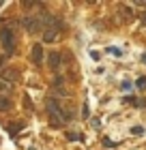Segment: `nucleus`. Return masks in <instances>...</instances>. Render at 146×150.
<instances>
[{
  "label": "nucleus",
  "instance_id": "f257e3e1",
  "mask_svg": "<svg viewBox=\"0 0 146 150\" xmlns=\"http://www.w3.org/2000/svg\"><path fill=\"white\" fill-rule=\"evenodd\" d=\"M45 107H47V114H50V122H52V127H65L67 125V118H65V110H62V103L58 99H54L50 97L45 101Z\"/></svg>",
  "mask_w": 146,
  "mask_h": 150
},
{
  "label": "nucleus",
  "instance_id": "9d476101",
  "mask_svg": "<svg viewBox=\"0 0 146 150\" xmlns=\"http://www.w3.org/2000/svg\"><path fill=\"white\" fill-rule=\"evenodd\" d=\"M4 64H6V56H0V73H2V71L6 69Z\"/></svg>",
  "mask_w": 146,
  "mask_h": 150
},
{
  "label": "nucleus",
  "instance_id": "ddd939ff",
  "mask_svg": "<svg viewBox=\"0 0 146 150\" xmlns=\"http://www.w3.org/2000/svg\"><path fill=\"white\" fill-rule=\"evenodd\" d=\"M142 22H144V24H146V11H144V13H142Z\"/></svg>",
  "mask_w": 146,
  "mask_h": 150
},
{
  "label": "nucleus",
  "instance_id": "39448f33",
  "mask_svg": "<svg viewBox=\"0 0 146 150\" xmlns=\"http://www.w3.org/2000/svg\"><path fill=\"white\" fill-rule=\"evenodd\" d=\"M43 56H45V54H43V47H41V43H34L32 45V50H30V60H32V64H41V62H43Z\"/></svg>",
  "mask_w": 146,
  "mask_h": 150
},
{
  "label": "nucleus",
  "instance_id": "20e7f679",
  "mask_svg": "<svg viewBox=\"0 0 146 150\" xmlns=\"http://www.w3.org/2000/svg\"><path fill=\"white\" fill-rule=\"evenodd\" d=\"M0 75H2V81H6V84H15V81L19 79V71L15 69V67H6Z\"/></svg>",
  "mask_w": 146,
  "mask_h": 150
},
{
  "label": "nucleus",
  "instance_id": "f03ea898",
  "mask_svg": "<svg viewBox=\"0 0 146 150\" xmlns=\"http://www.w3.org/2000/svg\"><path fill=\"white\" fill-rule=\"evenodd\" d=\"M0 43H2L6 56H13V54H15V50H17L15 32H13L11 28H2V30H0Z\"/></svg>",
  "mask_w": 146,
  "mask_h": 150
},
{
  "label": "nucleus",
  "instance_id": "423d86ee",
  "mask_svg": "<svg viewBox=\"0 0 146 150\" xmlns=\"http://www.w3.org/2000/svg\"><path fill=\"white\" fill-rule=\"evenodd\" d=\"M47 64H50V69H54V71L60 69V64H62V56H60L58 52H52V54H50V58H47Z\"/></svg>",
  "mask_w": 146,
  "mask_h": 150
},
{
  "label": "nucleus",
  "instance_id": "f8f14e48",
  "mask_svg": "<svg viewBox=\"0 0 146 150\" xmlns=\"http://www.w3.org/2000/svg\"><path fill=\"white\" fill-rule=\"evenodd\" d=\"M131 133H133V135H140V133H144V129H142V127H133V129H131Z\"/></svg>",
  "mask_w": 146,
  "mask_h": 150
},
{
  "label": "nucleus",
  "instance_id": "6e6552de",
  "mask_svg": "<svg viewBox=\"0 0 146 150\" xmlns=\"http://www.w3.org/2000/svg\"><path fill=\"white\" fill-rule=\"evenodd\" d=\"M135 88H137V90H142V92L146 90V75H142V77L135 81Z\"/></svg>",
  "mask_w": 146,
  "mask_h": 150
},
{
  "label": "nucleus",
  "instance_id": "9b49d317",
  "mask_svg": "<svg viewBox=\"0 0 146 150\" xmlns=\"http://www.w3.org/2000/svg\"><path fill=\"white\" fill-rule=\"evenodd\" d=\"M131 86H133V84H131L129 79H127V81H122V84H120V88H122V90H131Z\"/></svg>",
  "mask_w": 146,
  "mask_h": 150
},
{
  "label": "nucleus",
  "instance_id": "7ed1b4c3",
  "mask_svg": "<svg viewBox=\"0 0 146 150\" xmlns=\"http://www.w3.org/2000/svg\"><path fill=\"white\" fill-rule=\"evenodd\" d=\"M22 26L26 28V32H30V35H37L39 30H43L41 28V17H37V15H24L22 17Z\"/></svg>",
  "mask_w": 146,
  "mask_h": 150
},
{
  "label": "nucleus",
  "instance_id": "0eeeda50",
  "mask_svg": "<svg viewBox=\"0 0 146 150\" xmlns=\"http://www.w3.org/2000/svg\"><path fill=\"white\" fill-rule=\"evenodd\" d=\"M6 110H11V101L6 94H0V112H6Z\"/></svg>",
  "mask_w": 146,
  "mask_h": 150
},
{
  "label": "nucleus",
  "instance_id": "1a4fd4ad",
  "mask_svg": "<svg viewBox=\"0 0 146 150\" xmlns=\"http://www.w3.org/2000/svg\"><path fill=\"white\" fill-rule=\"evenodd\" d=\"M108 54H112V56L120 58V56H122V50H120V47H108Z\"/></svg>",
  "mask_w": 146,
  "mask_h": 150
}]
</instances>
